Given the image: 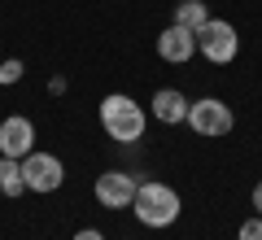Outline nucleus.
I'll return each mask as SVG.
<instances>
[{"label":"nucleus","mask_w":262,"mask_h":240,"mask_svg":"<svg viewBox=\"0 0 262 240\" xmlns=\"http://www.w3.org/2000/svg\"><path fill=\"white\" fill-rule=\"evenodd\" d=\"M131 210H136V219L144 223V227H170V223L179 219V192L175 188H166L162 179H144L140 188H136V201H131Z\"/></svg>","instance_id":"obj_1"},{"label":"nucleus","mask_w":262,"mask_h":240,"mask_svg":"<svg viewBox=\"0 0 262 240\" xmlns=\"http://www.w3.org/2000/svg\"><path fill=\"white\" fill-rule=\"evenodd\" d=\"M144 110L131 96H122V92H114V96H105L101 101V127H105V136L110 140H118V144H136V140L144 136Z\"/></svg>","instance_id":"obj_2"},{"label":"nucleus","mask_w":262,"mask_h":240,"mask_svg":"<svg viewBox=\"0 0 262 240\" xmlns=\"http://www.w3.org/2000/svg\"><path fill=\"white\" fill-rule=\"evenodd\" d=\"M188 127L201 140H219V136H227L236 127V114L219 96H201V101H188Z\"/></svg>","instance_id":"obj_3"},{"label":"nucleus","mask_w":262,"mask_h":240,"mask_svg":"<svg viewBox=\"0 0 262 240\" xmlns=\"http://www.w3.org/2000/svg\"><path fill=\"white\" fill-rule=\"evenodd\" d=\"M196 48H201V57H206V61L227 66V61H236V53H241V35H236L232 22L210 18L206 27L196 31Z\"/></svg>","instance_id":"obj_4"},{"label":"nucleus","mask_w":262,"mask_h":240,"mask_svg":"<svg viewBox=\"0 0 262 240\" xmlns=\"http://www.w3.org/2000/svg\"><path fill=\"white\" fill-rule=\"evenodd\" d=\"M22 175H27V192H57L66 179V166L57 153H35L31 148L22 157Z\"/></svg>","instance_id":"obj_5"},{"label":"nucleus","mask_w":262,"mask_h":240,"mask_svg":"<svg viewBox=\"0 0 262 240\" xmlns=\"http://www.w3.org/2000/svg\"><path fill=\"white\" fill-rule=\"evenodd\" d=\"M136 188H140V179L131 170H105V175H96V201L105 210H127L136 201Z\"/></svg>","instance_id":"obj_6"},{"label":"nucleus","mask_w":262,"mask_h":240,"mask_svg":"<svg viewBox=\"0 0 262 240\" xmlns=\"http://www.w3.org/2000/svg\"><path fill=\"white\" fill-rule=\"evenodd\" d=\"M35 148V122L27 114H9V118L0 122V157H27Z\"/></svg>","instance_id":"obj_7"},{"label":"nucleus","mask_w":262,"mask_h":240,"mask_svg":"<svg viewBox=\"0 0 262 240\" xmlns=\"http://www.w3.org/2000/svg\"><path fill=\"white\" fill-rule=\"evenodd\" d=\"M158 57H162V61H175V66L192 61V57H196V35L188 27H175V22H170V27L158 35Z\"/></svg>","instance_id":"obj_8"},{"label":"nucleus","mask_w":262,"mask_h":240,"mask_svg":"<svg viewBox=\"0 0 262 240\" xmlns=\"http://www.w3.org/2000/svg\"><path fill=\"white\" fill-rule=\"evenodd\" d=\"M153 118L166 122V127L188 122V96L175 92V88H162V92H153Z\"/></svg>","instance_id":"obj_9"},{"label":"nucleus","mask_w":262,"mask_h":240,"mask_svg":"<svg viewBox=\"0 0 262 240\" xmlns=\"http://www.w3.org/2000/svg\"><path fill=\"white\" fill-rule=\"evenodd\" d=\"M27 192V175H22L18 157H0V197H22Z\"/></svg>","instance_id":"obj_10"},{"label":"nucleus","mask_w":262,"mask_h":240,"mask_svg":"<svg viewBox=\"0 0 262 240\" xmlns=\"http://www.w3.org/2000/svg\"><path fill=\"white\" fill-rule=\"evenodd\" d=\"M210 22V9H206V0H179L175 5V27H188L196 35V31Z\"/></svg>","instance_id":"obj_11"},{"label":"nucleus","mask_w":262,"mask_h":240,"mask_svg":"<svg viewBox=\"0 0 262 240\" xmlns=\"http://www.w3.org/2000/svg\"><path fill=\"white\" fill-rule=\"evenodd\" d=\"M22 70H27V66H22L18 57H9V61L0 66V83H5V88H9V83H18V79H22Z\"/></svg>","instance_id":"obj_12"},{"label":"nucleus","mask_w":262,"mask_h":240,"mask_svg":"<svg viewBox=\"0 0 262 240\" xmlns=\"http://www.w3.org/2000/svg\"><path fill=\"white\" fill-rule=\"evenodd\" d=\"M236 240H262V214L245 219V223H241V231H236Z\"/></svg>","instance_id":"obj_13"},{"label":"nucleus","mask_w":262,"mask_h":240,"mask_svg":"<svg viewBox=\"0 0 262 240\" xmlns=\"http://www.w3.org/2000/svg\"><path fill=\"white\" fill-rule=\"evenodd\" d=\"M75 240H105V231H96V227H83V231H75Z\"/></svg>","instance_id":"obj_14"},{"label":"nucleus","mask_w":262,"mask_h":240,"mask_svg":"<svg viewBox=\"0 0 262 240\" xmlns=\"http://www.w3.org/2000/svg\"><path fill=\"white\" fill-rule=\"evenodd\" d=\"M253 210L262 214V179H258V184H253Z\"/></svg>","instance_id":"obj_15"}]
</instances>
